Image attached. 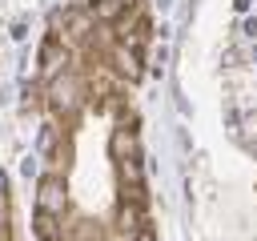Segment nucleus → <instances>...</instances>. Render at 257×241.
Returning a JSON list of instances; mask_svg holds the SVG:
<instances>
[{
    "label": "nucleus",
    "mask_w": 257,
    "mask_h": 241,
    "mask_svg": "<svg viewBox=\"0 0 257 241\" xmlns=\"http://www.w3.org/2000/svg\"><path fill=\"white\" fill-rule=\"evenodd\" d=\"M145 44L141 0H88L56 16L40 48V241H157L133 108Z\"/></svg>",
    "instance_id": "f257e3e1"
},
{
    "label": "nucleus",
    "mask_w": 257,
    "mask_h": 241,
    "mask_svg": "<svg viewBox=\"0 0 257 241\" xmlns=\"http://www.w3.org/2000/svg\"><path fill=\"white\" fill-rule=\"evenodd\" d=\"M0 241H12V217H8V181L0 173Z\"/></svg>",
    "instance_id": "f03ea898"
}]
</instances>
